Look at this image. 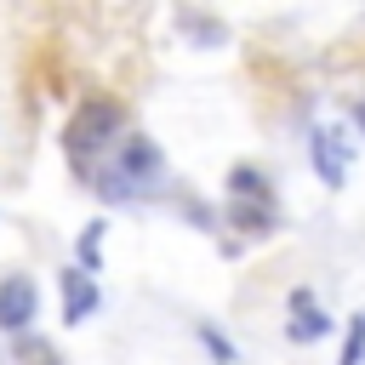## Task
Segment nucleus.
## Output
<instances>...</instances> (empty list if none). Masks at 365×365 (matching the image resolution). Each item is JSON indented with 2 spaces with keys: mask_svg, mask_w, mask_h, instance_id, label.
I'll use <instances>...</instances> for the list:
<instances>
[{
  "mask_svg": "<svg viewBox=\"0 0 365 365\" xmlns=\"http://www.w3.org/2000/svg\"><path fill=\"white\" fill-rule=\"evenodd\" d=\"M160 182H165V154H160L148 137H120V143H114V165H108V177H103V194L131 200V194H148V188H160Z\"/></svg>",
  "mask_w": 365,
  "mask_h": 365,
  "instance_id": "1",
  "label": "nucleus"
},
{
  "mask_svg": "<svg viewBox=\"0 0 365 365\" xmlns=\"http://www.w3.org/2000/svg\"><path fill=\"white\" fill-rule=\"evenodd\" d=\"M120 125H125V114H120L114 97H86V103L68 114V125H63L68 160H91L97 148H114V143H120Z\"/></svg>",
  "mask_w": 365,
  "mask_h": 365,
  "instance_id": "2",
  "label": "nucleus"
},
{
  "mask_svg": "<svg viewBox=\"0 0 365 365\" xmlns=\"http://www.w3.org/2000/svg\"><path fill=\"white\" fill-rule=\"evenodd\" d=\"M34 314H40L34 279H29V274H6V279H0V331H6V336H23V331L34 325Z\"/></svg>",
  "mask_w": 365,
  "mask_h": 365,
  "instance_id": "3",
  "label": "nucleus"
},
{
  "mask_svg": "<svg viewBox=\"0 0 365 365\" xmlns=\"http://www.w3.org/2000/svg\"><path fill=\"white\" fill-rule=\"evenodd\" d=\"M285 336H291L297 348H308V342L331 336V314L314 302V291H308V285H297V291H291V319H285Z\"/></svg>",
  "mask_w": 365,
  "mask_h": 365,
  "instance_id": "4",
  "label": "nucleus"
},
{
  "mask_svg": "<svg viewBox=\"0 0 365 365\" xmlns=\"http://www.w3.org/2000/svg\"><path fill=\"white\" fill-rule=\"evenodd\" d=\"M97 308H103L97 279H91L86 268H63V319H68V325H80V319H91Z\"/></svg>",
  "mask_w": 365,
  "mask_h": 365,
  "instance_id": "5",
  "label": "nucleus"
},
{
  "mask_svg": "<svg viewBox=\"0 0 365 365\" xmlns=\"http://www.w3.org/2000/svg\"><path fill=\"white\" fill-rule=\"evenodd\" d=\"M308 154H314V171H319L325 188H342V182H348V154H342V143H336L331 125H319V131L308 137Z\"/></svg>",
  "mask_w": 365,
  "mask_h": 365,
  "instance_id": "6",
  "label": "nucleus"
},
{
  "mask_svg": "<svg viewBox=\"0 0 365 365\" xmlns=\"http://www.w3.org/2000/svg\"><path fill=\"white\" fill-rule=\"evenodd\" d=\"M194 336H200V348H205V354H211L217 365H240V348H234V342L222 336V325H211V319H200V325H194Z\"/></svg>",
  "mask_w": 365,
  "mask_h": 365,
  "instance_id": "7",
  "label": "nucleus"
},
{
  "mask_svg": "<svg viewBox=\"0 0 365 365\" xmlns=\"http://www.w3.org/2000/svg\"><path fill=\"white\" fill-rule=\"evenodd\" d=\"M336 365H365V308L348 319V336H342V359Z\"/></svg>",
  "mask_w": 365,
  "mask_h": 365,
  "instance_id": "8",
  "label": "nucleus"
},
{
  "mask_svg": "<svg viewBox=\"0 0 365 365\" xmlns=\"http://www.w3.org/2000/svg\"><path fill=\"white\" fill-rule=\"evenodd\" d=\"M103 228H108V222L97 217V222H86V234H80V268H86V274L97 268V245H103Z\"/></svg>",
  "mask_w": 365,
  "mask_h": 365,
  "instance_id": "9",
  "label": "nucleus"
},
{
  "mask_svg": "<svg viewBox=\"0 0 365 365\" xmlns=\"http://www.w3.org/2000/svg\"><path fill=\"white\" fill-rule=\"evenodd\" d=\"M348 120H354V125L365 131V97H354V103H348Z\"/></svg>",
  "mask_w": 365,
  "mask_h": 365,
  "instance_id": "10",
  "label": "nucleus"
}]
</instances>
